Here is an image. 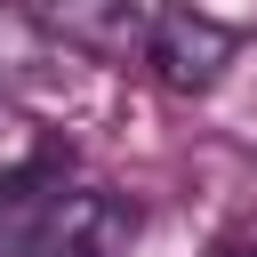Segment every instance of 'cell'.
<instances>
[{
	"label": "cell",
	"mask_w": 257,
	"mask_h": 257,
	"mask_svg": "<svg viewBox=\"0 0 257 257\" xmlns=\"http://www.w3.org/2000/svg\"><path fill=\"white\" fill-rule=\"evenodd\" d=\"M217 257H241V249H217Z\"/></svg>",
	"instance_id": "277c9868"
},
{
	"label": "cell",
	"mask_w": 257,
	"mask_h": 257,
	"mask_svg": "<svg viewBox=\"0 0 257 257\" xmlns=\"http://www.w3.org/2000/svg\"><path fill=\"white\" fill-rule=\"evenodd\" d=\"M145 48H153V72H161L177 96L217 88L225 64H233V32H225L217 16H193V8H169V16L145 32Z\"/></svg>",
	"instance_id": "6da1fadb"
},
{
	"label": "cell",
	"mask_w": 257,
	"mask_h": 257,
	"mask_svg": "<svg viewBox=\"0 0 257 257\" xmlns=\"http://www.w3.org/2000/svg\"><path fill=\"white\" fill-rule=\"evenodd\" d=\"M241 257H257V249H241Z\"/></svg>",
	"instance_id": "5b68a950"
},
{
	"label": "cell",
	"mask_w": 257,
	"mask_h": 257,
	"mask_svg": "<svg viewBox=\"0 0 257 257\" xmlns=\"http://www.w3.org/2000/svg\"><path fill=\"white\" fill-rule=\"evenodd\" d=\"M112 8H120V16H128V24H145V32H153V24H161V16H169V0H112Z\"/></svg>",
	"instance_id": "3957f363"
},
{
	"label": "cell",
	"mask_w": 257,
	"mask_h": 257,
	"mask_svg": "<svg viewBox=\"0 0 257 257\" xmlns=\"http://www.w3.org/2000/svg\"><path fill=\"white\" fill-rule=\"evenodd\" d=\"M120 233H128V217H120L104 193H72L48 257H112V241H120Z\"/></svg>",
	"instance_id": "7a4b0ae2"
}]
</instances>
